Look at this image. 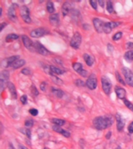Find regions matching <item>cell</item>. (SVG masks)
Returning a JSON list of instances; mask_svg holds the SVG:
<instances>
[{
    "instance_id": "cell-12",
    "label": "cell",
    "mask_w": 133,
    "mask_h": 149,
    "mask_svg": "<svg viewBox=\"0 0 133 149\" xmlns=\"http://www.w3.org/2000/svg\"><path fill=\"white\" fill-rule=\"evenodd\" d=\"M47 30L45 29V28H37V29H34L31 32V37H34V38H37V37H41L45 34H47Z\"/></svg>"
},
{
    "instance_id": "cell-23",
    "label": "cell",
    "mask_w": 133,
    "mask_h": 149,
    "mask_svg": "<svg viewBox=\"0 0 133 149\" xmlns=\"http://www.w3.org/2000/svg\"><path fill=\"white\" fill-rule=\"evenodd\" d=\"M46 9H47V11L51 13V14H54L55 12V7H54V4H53L52 2H48L47 3V5H46Z\"/></svg>"
},
{
    "instance_id": "cell-47",
    "label": "cell",
    "mask_w": 133,
    "mask_h": 149,
    "mask_svg": "<svg viewBox=\"0 0 133 149\" xmlns=\"http://www.w3.org/2000/svg\"><path fill=\"white\" fill-rule=\"evenodd\" d=\"M46 86H47V84H46V82H42L41 84V86H40V88H41V91H43V92H45V90H46Z\"/></svg>"
},
{
    "instance_id": "cell-17",
    "label": "cell",
    "mask_w": 133,
    "mask_h": 149,
    "mask_svg": "<svg viewBox=\"0 0 133 149\" xmlns=\"http://www.w3.org/2000/svg\"><path fill=\"white\" fill-rule=\"evenodd\" d=\"M8 89H9V91L11 94V96L13 100H17V89H16V87L14 86V84L12 83V82H9L8 83Z\"/></svg>"
},
{
    "instance_id": "cell-35",
    "label": "cell",
    "mask_w": 133,
    "mask_h": 149,
    "mask_svg": "<svg viewBox=\"0 0 133 149\" xmlns=\"http://www.w3.org/2000/svg\"><path fill=\"white\" fill-rule=\"evenodd\" d=\"M33 125H34V120H33L30 119V120H27L25 121V126L26 127H28V128L29 127H32Z\"/></svg>"
},
{
    "instance_id": "cell-42",
    "label": "cell",
    "mask_w": 133,
    "mask_h": 149,
    "mask_svg": "<svg viewBox=\"0 0 133 149\" xmlns=\"http://www.w3.org/2000/svg\"><path fill=\"white\" fill-rule=\"evenodd\" d=\"M61 134H62L65 138H69L71 136L70 133L69 131H67V130H62V132H61Z\"/></svg>"
},
{
    "instance_id": "cell-52",
    "label": "cell",
    "mask_w": 133,
    "mask_h": 149,
    "mask_svg": "<svg viewBox=\"0 0 133 149\" xmlns=\"http://www.w3.org/2000/svg\"><path fill=\"white\" fill-rule=\"evenodd\" d=\"M98 3H99V5H100L102 8H104V4H105V3H104V1H102V0H99V1H98Z\"/></svg>"
},
{
    "instance_id": "cell-30",
    "label": "cell",
    "mask_w": 133,
    "mask_h": 149,
    "mask_svg": "<svg viewBox=\"0 0 133 149\" xmlns=\"http://www.w3.org/2000/svg\"><path fill=\"white\" fill-rule=\"evenodd\" d=\"M115 76H116V78H117V80L119 82H120V83H121L122 85H123V86H125L126 82H125V81L122 79V78L121 77L120 74H119L117 72H115Z\"/></svg>"
},
{
    "instance_id": "cell-37",
    "label": "cell",
    "mask_w": 133,
    "mask_h": 149,
    "mask_svg": "<svg viewBox=\"0 0 133 149\" xmlns=\"http://www.w3.org/2000/svg\"><path fill=\"white\" fill-rule=\"evenodd\" d=\"M20 100V102L22 103V104H23V105L26 104V103H27V96H26V95H23Z\"/></svg>"
},
{
    "instance_id": "cell-43",
    "label": "cell",
    "mask_w": 133,
    "mask_h": 149,
    "mask_svg": "<svg viewBox=\"0 0 133 149\" xmlns=\"http://www.w3.org/2000/svg\"><path fill=\"white\" fill-rule=\"evenodd\" d=\"M24 134H26V137L27 138H31V130H30V129H25L24 130V131H22Z\"/></svg>"
},
{
    "instance_id": "cell-5",
    "label": "cell",
    "mask_w": 133,
    "mask_h": 149,
    "mask_svg": "<svg viewBox=\"0 0 133 149\" xmlns=\"http://www.w3.org/2000/svg\"><path fill=\"white\" fill-rule=\"evenodd\" d=\"M122 73L125 76L126 84H128L131 87H133V73H132V72L129 69H128V68L124 67V68H122Z\"/></svg>"
},
{
    "instance_id": "cell-41",
    "label": "cell",
    "mask_w": 133,
    "mask_h": 149,
    "mask_svg": "<svg viewBox=\"0 0 133 149\" xmlns=\"http://www.w3.org/2000/svg\"><path fill=\"white\" fill-rule=\"evenodd\" d=\"M52 129H53V130H54V131H55L57 133H59V134H61L62 130H63L59 126H57V125H54V126H53L52 127Z\"/></svg>"
},
{
    "instance_id": "cell-22",
    "label": "cell",
    "mask_w": 133,
    "mask_h": 149,
    "mask_svg": "<svg viewBox=\"0 0 133 149\" xmlns=\"http://www.w3.org/2000/svg\"><path fill=\"white\" fill-rule=\"evenodd\" d=\"M19 38V36L17 34H8L6 37V42H12V41H14V40H17Z\"/></svg>"
},
{
    "instance_id": "cell-21",
    "label": "cell",
    "mask_w": 133,
    "mask_h": 149,
    "mask_svg": "<svg viewBox=\"0 0 133 149\" xmlns=\"http://www.w3.org/2000/svg\"><path fill=\"white\" fill-rule=\"evenodd\" d=\"M26 63V61L23 60V59H19L17 61H16L14 63H13L11 67L13 69H20V68L23 67Z\"/></svg>"
},
{
    "instance_id": "cell-15",
    "label": "cell",
    "mask_w": 133,
    "mask_h": 149,
    "mask_svg": "<svg viewBox=\"0 0 133 149\" xmlns=\"http://www.w3.org/2000/svg\"><path fill=\"white\" fill-rule=\"evenodd\" d=\"M71 4L69 2H65L62 5V15L64 16L69 15V13L71 11Z\"/></svg>"
},
{
    "instance_id": "cell-26",
    "label": "cell",
    "mask_w": 133,
    "mask_h": 149,
    "mask_svg": "<svg viewBox=\"0 0 133 149\" xmlns=\"http://www.w3.org/2000/svg\"><path fill=\"white\" fill-rule=\"evenodd\" d=\"M124 58L127 61H133V51H127L125 55H124Z\"/></svg>"
},
{
    "instance_id": "cell-31",
    "label": "cell",
    "mask_w": 133,
    "mask_h": 149,
    "mask_svg": "<svg viewBox=\"0 0 133 149\" xmlns=\"http://www.w3.org/2000/svg\"><path fill=\"white\" fill-rule=\"evenodd\" d=\"M123 102H124L125 105L126 106V107L128 108V109H129L130 110H131V111L133 112V103H131V102H129V101L127 100L126 99H125V100H123Z\"/></svg>"
},
{
    "instance_id": "cell-39",
    "label": "cell",
    "mask_w": 133,
    "mask_h": 149,
    "mask_svg": "<svg viewBox=\"0 0 133 149\" xmlns=\"http://www.w3.org/2000/svg\"><path fill=\"white\" fill-rule=\"evenodd\" d=\"M120 24H121L120 22H114V21L110 22V25H111V28H112V29L117 27L118 26H120Z\"/></svg>"
},
{
    "instance_id": "cell-29",
    "label": "cell",
    "mask_w": 133,
    "mask_h": 149,
    "mask_svg": "<svg viewBox=\"0 0 133 149\" xmlns=\"http://www.w3.org/2000/svg\"><path fill=\"white\" fill-rule=\"evenodd\" d=\"M106 6H107V10L109 13H113L114 12V6H113V3L111 1H108L107 3H106Z\"/></svg>"
},
{
    "instance_id": "cell-18",
    "label": "cell",
    "mask_w": 133,
    "mask_h": 149,
    "mask_svg": "<svg viewBox=\"0 0 133 149\" xmlns=\"http://www.w3.org/2000/svg\"><path fill=\"white\" fill-rule=\"evenodd\" d=\"M115 93L117 95V96L120 99V100H125V94H126V92L125 90L123 89V88H121V87H119V86H117L115 88Z\"/></svg>"
},
{
    "instance_id": "cell-7",
    "label": "cell",
    "mask_w": 133,
    "mask_h": 149,
    "mask_svg": "<svg viewBox=\"0 0 133 149\" xmlns=\"http://www.w3.org/2000/svg\"><path fill=\"white\" fill-rule=\"evenodd\" d=\"M86 86L90 89V90H94L97 88V78L96 77V75L94 74H91L86 82Z\"/></svg>"
},
{
    "instance_id": "cell-20",
    "label": "cell",
    "mask_w": 133,
    "mask_h": 149,
    "mask_svg": "<svg viewBox=\"0 0 133 149\" xmlns=\"http://www.w3.org/2000/svg\"><path fill=\"white\" fill-rule=\"evenodd\" d=\"M83 59L88 66H92L94 63V58L90 55H87V54H84L83 55Z\"/></svg>"
},
{
    "instance_id": "cell-9",
    "label": "cell",
    "mask_w": 133,
    "mask_h": 149,
    "mask_svg": "<svg viewBox=\"0 0 133 149\" xmlns=\"http://www.w3.org/2000/svg\"><path fill=\"white\" fill-rule=\"evenodd\" d=\"M34 47H35L36 51L38 52L40 55H41L43 56H47L48 55H49L50 54V52L48 51V49L44 45H42L40 42H35Z\"/></svg>"
},
{
    "instance_id": "cell-1",
    "label": "cell",
    "mask_w": 133,
    "mask_h": 149,
    "mask_svg": "<svg viewBox=\"0 0 133 149\" xmlns=\"http://www.w3.org/2000/svg\"><path fill=\"white\" fill-rule=\"evenodd\" d=\"M113 123L114 119L111 117H97L93 121L94 127L98 130H102L111 127Z\"/></svg>"
},
{
    "instance_id": "cell-8",
    "label": "cell",
    "mask_w": 133,
    "mask_h": 149,
    "mask_svg": "<svg viewBox=\"0 0 133 149\" xmlns=\"http://www.w3.org/2000/svg\"><path fill=\"white\" fill-rule=\"evenodd\" d=\"M22 40H23L24 47L26 49H28L31 51H34V50H35L34 44H33V41L30 39V37H28L26 35H23Z\"/></svg>"
},
{
    "instance_id": "cell-50",
    "label": "cell",
    "mask_w": 133,
    "mask_h": 149,
    "mask_svg": "<svg viewBox=\"0 0 133 149\" xmlns=\"http://www.w3.org/2000/svg\"><path fill=\"white\" fill-rule=\"evenodd\" d=\"M8 24L6 23H3L2 24H1V27H0V31H3V30L4 29V27L5 26H6Z\"/></svg>"
},
{
    "instance_id": "cell-45",
    "label": "cell",
    "mask_w": 133,
    "mask_h": 149,
    "mask_svg": "<svg viewBox=\"0 0 133 149\" xmlns=\"http://www.w3.org/2000/svg\"><path fill=\"white\" fill-rule=\"evenodd\" d=\"M79 74L82 77L86 78V77H87V75H88V72L86 71V70H84V69H83V70H81L80 72H79Z\"/></svg>"
},
{
    "instance_id": "cell-24",
    "label": "cell",
    "mask_w": 133,
    "mask_h": 149,
    "mask_svg": "<svg viewBox=\"0 0 133 149\" xmlns=\"http://www.w3.org/2000/svg\"><path fill=\"white\" fill-rule=\"evenodd\" d=\"M52 92H53V94H54L56 97H58V98H59V99L62 98L63 95H64L63 91H62V90L59 89H55V88H53V89H52Z\"/></svg>"
},
{
    "instance_id": "cell-25",
    "label": "cell",
    "mask_w": 133,
    "mask_h": 149,
    "mask_svg": "<svg viewBox=\"0 0 133 149\" xmlns=\"http://www.w3.org/2000/svg\"><path fill=\"white\" fill-rule=\"evenodd\" d=\"M51 121L55 125H57V126H59V127L63 126L65 124V120H62V119H58V118H53L51 120Z\"/></svg>"
},
{
    "instance_id": "cell-13",
    "label": "cell",
    "mask_w": 133,
    "mask_h": 149,
    "mask_svg": "<svg viewBox=\"0 0 133 149\" xmlns=\"http://www.w3.org/2000/svg\"><path fill=\"white\" fill-rule=\"evenodd\" d=\"M18 5L13 3L12 5L10 6L8 10V16L11 20H17V14H16V9L17 8Z\"/></svg>"
},
{
    "instance_id": "cell-48",
    "label": "cell",
    "mask_w": 133,
    "mask_h": 149,
    "mask_svg": "<svg viewBox=\"0 0 133 149\" xmlns=\"http://www.w3.org/2000/svg\"><path fill=\"white\" fill-rule=\"evenodd\" d=\"M126 47H127V49L131 51V50L133 49V43H132V42H128V43H127Z\"/></svg>"
},
{
    "instance_id": "cell-4",
    "label": "cell",
    "mask_w": 133,
    "mask_h": 149,
    "mask_svg": "<svg viewBox=\"0 0 133 149\" xmlns=\"http://www.w3.org/2000/svg\"><path fill=\"white\" fill-rule=\"evenodd\" d=\"M82 43V36L81 34L76 32L73 34L71 40H70V46L74 49H79Z\"/></svg>"
},
{
    "instance_id": "cell-27",
    "label": "cell",
    "mask_w": 133,
    "mask_h": 149,
    "mask_svg": "<svg viewBox=\"0 0 133 149\" xmlns=\"http://www.w3.org/2000/svg\"><path fill=\"white\" fill-rule=\"evenodd\" d=\"M112 30V28L110 25V22H108V23H104V33L105 34H110Z\"/></svg>"
},
{
    "instance_id": "cell-10",
    "label": "cell",
    "mask_w": 133,
    "mask_h": 149,
    "mask_svg": "<svg viewBox=\"0 0 133 149\" xmlns=\"http://www.w3.org/2000/svg\"><path fill=\"white\" fill-rule=\"evenodd\" d=\"M93 23H94V28L97 33L101 34L102 32H104V26L105 23L104 21H102L99 18H94L93 20Z\"/></svg>"
},
{
    "instance_id": "cell-40",
    "label": "cell",
    "mask_w": 133,
    "mask_h": 149,
    "mask_svg": "<svg viewBox=\"0 0 133 149\" xmlns=\"http://www.w3.org/2000/svg\"><path fill=\"white\" fill-rule=\"evenodd\" d=\"M29 113H30L32 116L36 117V116L38 114V110H37V109H35V108H32V109H31V110H29Z\"/></svg>"
},
{
    "instance_id": "cell-53",
    "label": "cell",
    "mask_w": 133,
    "mask_h": 149,
    "mask_svg": "<svg viewBox=\"0 0 133 149\" xmlns=\"http://www.w3.org/2000/svg\"><path fill=\"white\" fill-rule=\"evenodd\" d=\"M18 149H28L26 147H25V146H23V145H22V144H19L18 145Z\"/></svg>"
},
{
    "instance_id": "cell-54",
    "label": "cell",
    "mask_w": 133,
    "mask_h": 149,
    "mask_svg": "<svg viewBox=\"0 0 133 149\" xmlns=\"http://www.w3.org/2000/svg\"><path fill=\"white\" fill-rule=\"evenodd\" d=\"M3 12V8L2 7H0V16H2V12Z\"/></svg>"
},
{
    "instance_id": "cell-14",
    "label": "cell",
    "mask_w": 133,
    "mask_h": 149,
    "mask_svg": "<svg viewBox=\"0 0 133 149\" xmlns=\"http://www.w3.org/2000/svg\"><path fill=\"white\" fill-rule=\"evenodd\" d=\"M116 120H117V130L121 132L123 130L125 127V120L121 117L120 114H116Z\"/></svg>"
},
{
    "instance_id": "cell-36",
    "label": "cell",
    "mask_w": 133,
    "mask_h": 149,
    "mask_svg": "<svg viewBox=\"0 0 133 149\" xmlns=\"http://www.w3.org/2000/svg\"><path fill=\"white\" fill-rule=\"evenodd\" d=\"M76 85L78 86V87H80V86H85V82H83V81H82V80H80V79H77L76 81Z\"/></svg>"
},
{
    "instance_id": "cell-55",
    "label": "cell",
    "mask_w": 133,
    "mask_h": 149,
    "mask_svg": "<svg viewBox=\"0 0 133 149\" xmlns=\"http://www.w3.org/2000/svg\"><path fill=\"white\" fill-rule=\"evenodd\" d=\"M115 149H121V147H117Z\"/></svg>"
},
{
    "instance_id": "cell-38",
    "label": "cell",
    "mask_w": 133,
    "mask_h": 149,
    "mask_svg": "<svg viewBox=\"0 0 133 149\" xmlns=\"http://www.w3.org/2000/svg\"><path fill=\"white\" fill-rule=\"evenodd\" d=\"M21 73H23V74L25 75H30L31 73V70L28 69V68H25V69H23L21 71Z\"/></svg>"
},
{
    "instance_id": "cell-51",
    "label": "cell",
    "mask_w": 133,
    "mask_h": 149,
    "mask_svg": "<svg viewBox=\"0 0 133 149\" xmlns=\"http://www.w3.org/2000/svg\"><path fill=\"white\" fill-rule=\"evenodd\" d=\"M111 132L109 131L107 134L105 135V138H106V139H110L111 138Z\"/></svg>"
},
{
    "instance_id": "cell-19",
    "label": "cell",
    "mask_w": 133,
    "mask_h": 149,
    "mask_svg": "<svg viewBox=\"0 0 133 149\" xmlns=\"http://www.w3.org/2000/svg\"><path fill=\"white\" fill-rule=\"evenodd\" d=\"M49 21L51 24L54 26H56L59 24V16L58 13H54V14H51L49 16Z\"/></svg>"
},
{
    "instance_id": "cell-32",
    "label": "cell",
    "mask_w": 133,
    "mask_h": 149,
    "mask_svg": "<svg viewBox=\"0 0 133 149\" xmlns=\"http://www.w3.org/2000/svg\"><path fill=\"white\" fill-rule=\"evenodd\" d=\"M31 93L33 94V96H38L39 92H38L37 89L36 88V86L34 85H31Z\"/></svg>"
},
{
    "instance_id": "cell-56",
    "label": "cell",
    "mask_w": 133,
    "mask_h": 149,
    "mask_svg": "<svg viewBox=\"0 0 133 149\" xmlns=\"http://www.w3.org/2000/svg\"><path fill=\"white\" fill-rule=\"evenodd\" d=\"M62 149H66V148H65V147H64V148H62Z\"/></svg>"
},
{
    "instance_id": "cell-33",
    "label": "cell",
    "mask_w": 133,
    "mask_h": 149,
    "mask_svg": "<svg viewBox=\"0 0 133 149\" xmlns=\"http://www.w3.org/2000/svg\"><path fill=\"white\" fill-rule=\"evenodd\" d=\"M51 78H52V81L54 82L55 83H56L57 85H62L63 82H62V81L58 78V77H56V75H51Z\"/></svg>"
},
{
    "instance_id": "cell-28",
    "label": "cell",
    "mask_w": 133,
    "mask_h": 149,
    "mask_svg": "<svg viewBox=\"0 0 133 149\" xmlns=\"http://www.w3.org/2000/svg\"><path fill=\"white\" fill-rule=\"evenodd\" d=\"M72 68L73 69L77 72L78 73L80 72L81 70H83V64L81 63H79V62H76V63H74L72 64Z\"/></svg>"
},
{
    "instance_id": "cell-16",
    "label": "cell",
    "mask_w": 133,
    "mask_h": 149,
    "mask_svg": "<svg viewBox=\"0 0 133 149\" xmlns=\"http://www.w3.org/2000/svg\"><path fill=\"white\" fill-rule=\"evenodd\" d=\"M50 69V75H63L65 73L64 70H62L61 69L55 67V66H49Z\"/></svg>"
},
{
    "instance_id": "cell-2",
    "label": "cell",
    "mask_w": 133,
    "mask_h": 149,
    "mask_svg": "<svg viewBox=\"0 0 133 149\" xmlns=\"http://www.w3.org/2000/svg\"><path fill=\"white\" fill-rule=\"evenodd\" d=\"M9 78V73L8 71L4 70L1 72V75H0V89H1V92H3L5 88L8 86Z\"/></svg>"
},
{
    "instance_id": "cell-34",
    "label": "cell",
    "mask_w": 133,
    "mask_h": 149,
    "mask_svg": "<svg viewBox=\"0 0 133 149\" xmlns=\"http://www.w3.org/2000/svg\"><path fill=\"white\" fill-rule=\"evenodd\" d=\"M122 37V32H117V33H116V34L113 36L112 39L114 40V41H117V40H120Z\"/></svg>"
},
{
    "instance_id": "cell-3",
    "label": "cell",
    "mask_w": 133,
    "mask_h": 149,
    "mask_svg": "<svg viewBox=\"0 0 133 149\" xmlns=\"http://www.w3.org/2000/svg\"><path fill=\"white\" fill-rule=\"evenodd\" d=\"M101 84H102V89L104 93L107 95H110L111 88H112V84L111 82V80L107 76H102Z\"/></svg>"
},
{
    "instance_id": "cell-49",
    "label": "cell",
    "mask_w": 133,
    "mask_h": 149,
    "mask_svg": "<svg viewBox=\"0 0 133 149\" xmlns=\"http://www.w3.org/2000/svg\"><path fill=\"white\" fill-rule=\"evenodd\" d=\"M113 49H114V47H113L111 44H108V52H109V53H112V52H113Z\"/></svg>"
},
{
    "instance_id": "cell-6",
    "label": "cell",
    "mask_w": 133,
    "mask_h": 149,
    "mask_svg": "<svg viewBox=\"0 0 133 149\" xmlns=\"http://www.w3.org/2000/svg\"><path fill=\"white\" fill-rule=\"evenodd\" d=\"M20 16L23 19V20L26 23H31L32 20L30 16V10L27 6H23L20 8Z\"/></svg>"
},
{
    "instance_id": "cell-46",
    "label": "cell",
    "mask_w": 133,
    "mask_h": 149,
    "mask_svg": "<svg viewBox=\"0 0 133 149\" xmlns=\"http://www.w3.org/2000/svg\"><path fill=\"white\" fill-rule=\"evenodd\" d=\"M128 130L130 134H133V121L129 124V126L128 127Z\"/></svg>"
},
{
    "instance_id": "cell-11",
    "label": "cell",
    "mask_w": 133,
    "mask_h": 149,
    "mask_svg": "<svg viewBox=\"0 0 133 149\" xmlns=\"http://www.w3.org/2000/svg\"><path fill=\"white\" fill-rule=\"evenodd\" d=\"M20 59V56L18 55H15V56H12L7 58H5L4 60H3L2 61V66L3 68H8V67H11V65L14 63L16 61Z\"/></svg>"
},
{
    "instance_id": "cell-44",
    "label": "cell",
    "mask_w": 133,
    "mask_h": 149,
    "mask_svg": "<svg viewBox=\"0 0 133 149\" xmlns=\"http://www.w3.org/2000/svg\"><path fill=\"white\" fill-rule=\"evenodd\" d=\"M90 3L91 6L93 7V9H94L95 10L97 9V3L96 1H94V0H91V1H90Z\"/></svg>"
}]
</instances>
